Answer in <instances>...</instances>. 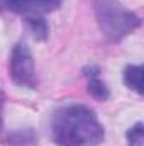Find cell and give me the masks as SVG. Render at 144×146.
I'll use <instances>...</instances> for the list:
<instances>
[{
	"label": "cell",
	"instance_id": "1",
	"mask_svg": "<svg viewBox=\"0 0 144 146\" xmlns=\"http://www.w3.org/2000/svg\"><path fill=\"white\" fill-rule=\"evenodd\" d=\"M53 136L59 146H98L105 133L93 110L85 106H68L56 112Z\"/></svg>",
	"mask_w": 144,
	"mask_h": 146
},
{
	"label": "cell",
	"instance_id": "2",
	"mask_svg": "<svg viewBox=\"0 0 144 146\" xmlns=\"http://www.w3.org/2000/svg\"><path fill=\"white\" fill-rule=\"evenodd\" d=\"M100 31L110 41H119L141 26V19L117 0H95Z\"/></svg>",
	"mask_w": 144,
	"mask_h": 146
},
{
	"label": "cell",
	"instance_id": "3",
	"mask_svg": "<svg viewBox=\"0 0 144 146\" xmlns=\"http://www.w3.org/2000/svg\"><path fill=\"white\" fill-rule=\"evenodd\" d=\"M10 76L20 87H36V73L32 54L24 42H17L10 56Z\"/></svg>",
	"mask_w": 144,
	"mask_h": 146
},
{
	"label": "cell",
	"instance_id": "4",
	"mask_svg": "<svg viewBox=\"0 0 144 146\" xmlns=\"http://www.w3.org/2000/svg\"><path fill=\"white\" fill-rule=\"evenodd\" d=\"M2 2L9 10L22 14L29 19V17H39L41 14L58 9L63 0H2Z\"/></svg>",
	"mask_w": 144,
	"mask_h": 146
},
{
	"label": "cell",
	"instance_id": "5",
	"mask_svg": "<svg viewBox=\"0 0 144 146\" xmlns=\"http://www.w3.org/2000/svg\"><path fill=\"white\" fill-rule=\"evenodd\" d=\"M124 83L136 90L137 94H143V66L141 65H131L124 70Z\"/></svg>",
	"mask_w": 144,
	"mask_h": 146
},
{
	"label": "cell",
	"instance_id": "6",
	"mask_svg": "<svg viewBox=\"0 0 144 146\" xmlns=\"http://www.w3.org/2000/svg\"><path fill=\"white\" fill-rule=\"evenodd\" d=\"M92 72L93 73H87L90 76V82H88V92H90V95H93L97 100H107V97H108L107 85L98 78L97 68H92Z\"/></svg>",
	"mask_w": 144,
	"mask_h": 146
},
{
	"label": "cell",
	"instance_id": "7",
	"mask_svg": "<svg viewBox=\"0 0 144 146\" xmlns=\"http://www.w3.org/2000/svg\"><path fill=\"white\" fill-rule=\"evenodd\" d=\"M127 145L129 146H143L144 145V127L143 122H137L134 127L127 131Z\"/></svg>",
	"mask_w": 144,
	"mask_h": 146
},
{
	"label": "cell",
	"instance_id": "8",
	"mask_svg": "<svg viewBox=\"0 0 144 146\" xmlns=\"http://www.w3.org/2000/svg\"><path fill=\"white\" fill-rule=\"evenodd\" d=\"M29 24H31V27L34 31V36L37 39H44L48 36V26L41 17H29Z\"/></svg>",
	"mask_w": 144,
	"mask_h": 146
},
{
	"label": "cell",
	"instance_id": "9",
	"mask_svg": "<svg viewBox=\"0 0 144 146\" xmlns=\"http://www.w3.org/2000/svg\"><path fill=\"white\" fill-rule=\"evenodd\" d=\"M3 94L0 92V131H2V109H3Z\"/></svg>",
	"mask_w": 144,
	"mask_h": 146
}]
</instances>
